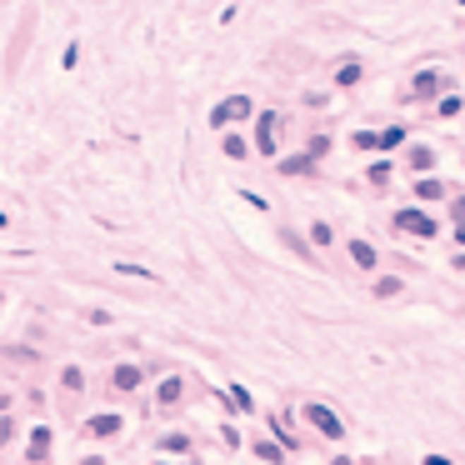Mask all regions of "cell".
<instances>
[{"label":"cell","mask_w":465,"mask_h":465,"mask_svg":"<svg viewBox=\"0 0 465 465\" xmlns=\"http://www.w3.org/2000/svg\"><path fill=\"white\" fill-rule=\"evenodd\" d=\"M351 260L366 265V270H375V246L370 241H351Z\"/></svg>","instance_id":"cell-7"},{"label":"cell","mask_w":465,"mask_h":465,"mask_svg":"<svg viewBox=\"0 0 465 465\" xmlns=\"http://www.w3.org/2000/svg\"><path fill=\"white\" fill-rule=\"evenodd\" d=\"M411 165H416V170H430V165H435V155L421 145V150H411Z\"/></svg>","instance_id":"cell-19"},{"label":"cell","mask_w":465,"mask_h":465,"mask_svg":"<svg viewBox=\"0 0 465 465\" xmlns=\"http://www.w3.org/2000/svg\"><path fill=\"white\" fill-rule=\"evenodd\" d=\"M310 241H315V246H330V241H335V230H330L325 220H315V225H310Z\"/></svg>","instance_id":"cell-15"},{"label":"cell","mask_w":465,"mask_h":465,"mask_svg":"<svg viewBox=\"0 0 465 465\" xmlns=\"http://www.w3.org/2000/svg\"><path fill=\"white\" fill-rule=\"evenodd\" d=\"M11 435H16V421H11V416H0V445H6Z\"/></svg>","instance_id":"cell-24"},{"label":"cell","mask_w":465,"mask_h":465,"mask_svg":"<svg viewBox=\"0 0 465 465\" xmlns=\"http://www.w3.org/2000/svg\"><path fill=\"white\" fill-rule=\"evenodd\" d=\"M416 191H421V195H425V200H435V195H440V191H445V186H440V181H421V186H416Z\"/></svg>","instance_id":"cell-21"},{"label":"cell","mask_w":465,"mask_h":465,"mask_svg":"<svg viewBox=\"0 0 465 465\" xmlns=\"http://www.w3.org/2000/svg\"><path fill=\"white\" fill-rule=\"evenodd\" d=\"M366 181H375V186H385V181H390V165H370V176H366Z\"/></svg>","instance_id":"cell-22"},{"label":"cell","mask_w":465,"mask_h":465,"mask_svg":"<svg viewBox=\"0 0 465 465\" xmlns=\"http://www.w3.org/2000/svg\"><path fill=\"white\" fill-rule=\"evenodd\" d=\"M176 400H181V380H165L160 385V405H176Z\"/></svg>","instance_id":"cell-16"},{"label":"cell","mask_w":465,"mask_h":465,"mask_svg":"<svg viewBox=\"0 0 465 465\" xmlns=\"http://www.w3.org/2000/svg\"><path fill=\"white\" fill-rule=\"evenodd\" d=\"M400 290H405V285H400L395 275H380V280H375V296H380V301H390V296H400Z\"/></svg>","instance_id":"cell-12"},{"label":"cell","mask_w":465,"mask_h":465,"mask_svg":"<svg viewBox=\"0 0 465 465\" xmlns=\"http://www.w3.org/2000/svg\"><path fill=\"white\" fill-rule=\"evenodd\" d=\"M425 465H455V460H445V455H425Z\"/></svg>","instance_id":"cell-25"},{"label":"cell","mask_w":465,"mask_h":465,"mask_svg":"<svg viewBox=\"0 0 465 465\" xmlns=\"http://www.w3.org/2000/svg\"><path fill=\"white\" fill-rule=\"evenodd\" d=\"M395 230H405V236H435L440 225H435L425 210H416V205H411V210H400V215H395Z\"/></svg>","instance_id":"cell-3"},{"label":"cell","mask_w":465,"mask_h":465,"mask_svg":"<svg viewBox=\"0 0 465 465\" xmlns=\"http://www.w3.org/2000/svg\"><path fill=\"white\" fill-rule=\"evenodd\" d=\"M280 170H285V176H310L315 160H310V155H296V160H280Z\"/></svg>","instance_id":"cell-9"},{"label":"cell","mask_w":465,"mask_h":465,"mask_svg":"<svg viewBox=\"0 0 465 465\" xmlns=\"http://www.w3.org/2000/svg\"><path fill=\"white\" fill-rule=\"evenodd\" d=\"M225 155H230V160H246V155H250V145H246L241 135H225Z\"/></svg>","instance_id":"cell-13"},{"label":"cell","mask_w":465,"mask_h":465,"mask_svg":"<svg viewBox=\"0 0 465 465\" xmlns=\"http://www.w3.org/2000/svg\"><path fill=\"white\" fill-rule=\"evenodd\" d=\"M121 430V416H95L90 421V435H115Z\"/></svg>","instance_id":"cell-11"},{"label":"cell","mask_w":465,"mask_h":465,"mask_svg":"<svg viewBox=\"0 0 465 465\" xmlns=\"http://www.w3.org/2000/svg\"><path fill=\"white\" fill-rule=\"evenodd\" d=\"M400 140H405V131H400V126H390V131H380V135H370V131H361V135H356V145H366V150H395Z\"/></svg>","instance_id":"cell-4"},{"label":"cell","mask_w":465,"mask_h":465,"mask_svg":"<svg viewBox=\"0 0 465 465\" xmlns=\"http://www.w3.org/2000/svg\"><path fill=\"white\" fill-rule=\"evenodd\" d=\"M440 80H435V71H425V76H416V95H430Z\"/></svg>","instance_id":"cell-18"},{"label":"cell","mask_w":465,"mask_h":465,"mask_svg":"<svg viewBox=\"0 0 465 465\" xmlns=\"http://www.w3.org/2000/svg\"><path fill=\"white\" fill-rule=\"evenodd\" d=\"M335 465H351V460H335Z\"/></svg>","instance_id":"cell-27"},{"label":"cell","mask_w":465,"mask_h":465,"mask_svg":"<svg viewBox=\"0 0 465 465\" xmlns=\"http://www.w3.org/2000/svg\"><path fill=\"white\" fill-rule=\"evenodd\" d=\"M306 421H310L320 435H330V440H340V435H345V425H340V416L330 411V405H306Z\"/></svg>","instance_id":"cell-2"},{"label":"cell","mask_w":465,"mask_h":465,"mask_svg":"<svg viewBox=\"0 0 465 465\" xmlns=\"http://www.w3.org/2000/svg\"><path fill=\"white\" fill-rule=\"evenodd\" d=\"M160 445H165V450H170V455H186V450H191V440H186V435H165V440H160Z\"/></svg>","instance_id":"cell-17"},{"label":"cell","mask_w":465,"mask_h":465,"mask_svg":"<svg viewBox=\"0 0 465 465\" xmlns=\"http://www.w3.org/2000/svg\"><path fill=\"white\" fill-rule=\"evenodd\" d=\"M335 80H340V85H356V80H361V66H356V61H351V66H340Z\"/></svg>","instance_id":"cell-20"},{"label":"cell","mask_w":465,"mask_h":465,"mask_svg":"<svg viewBox=\"0 0 465 465\" xmlns=\"http://www.w3.org/2000/svg\"><path fill=\"white\" fill-rule=\"evenodd\" d=\"M440 115H460V95H445L440 100Z\"/></svg>","instance_id":"cell-23"},{"label":"cell","mask_w":465,"mask_h":465,"mask_svg":"<svg viewBox=\"0 0 465 465\" xmlns=\"http://www.w3.org/2000/svg\"><path fill=\"white\" fill-rule=\"evenodd\" d=\"M255 460H270V465H280V460H285V450H280L275 440H255Z\"/></svg>","instance_id":"cell-10"},{"label":"cell","mask_w":465,"mask_h":465,"mask_svg":"<svg viewBox=\"0 0 465 465\" xmlns=\"http://www.w3.org/2000/svg\"><path fill=\"white\" fill-rule=\"evenodd\" d=\"M6 405H11V400H6V395H0V416H6Z\"/></svg>","instance_id":"cell-26"},{"label":"cell","mask_w":465,"mask_h":465,"mask_svg":"<svg viewBox=\"0 0 465 465\" xmlns=\"http://www.w3.org/2000/svg\"><path fill=\"white\" fill-rule=\"evenodd\" d=\"M61 385H66V390H80V385H85L80 366H66V370H61Z\"/></svg>","instance_id":"cell-14"},{"label":"cell","mask_w":465,"mask_h":465,"mask_svg":"<svg viewBox=\"0 0 465 465\" xmlns=\"http://www.w3.org/2000/svg\"><path fill=\"white\" fill-rule=\"evenodd\" d=\"M140 385V366H115V390H135Z\"/></svg>","instance_id":"cell-8"},{"label":"cell","mask_w":465,"mask_h":465,"mask_svg":"<svg viewBox=\"0 0 465 465\" xmlns=\"http://www.w3.org/2000/svg\"><path fill=\"white\" fill-rule=\"evenodd\" d=\"M250 110H255V105H250L246 95H230L225 105H215V110H210V126L220 131V126H230V121H246V115H250Z\"/></svg>","instance_id":"cell-1"},{"label":"cell","mask_w":465,"mask_h":465,"mask_svg":"<svg viewBox=\"0 0 465 465\" xmlns=\"http://www.w3.org/2000/svg\"><path fill=\"white\" fill-rule=\"evenodd\" d=\"M255 150L275 155V110H260V126H255Z\"/></svg>","instance_id":"cell-5"},{"label":"cell","mask_w":465,"mask_h":465,"mask_svg":"<svg viewBox=\"0 0 465 465\" xmlns=\"http://www.w3.org/2000/svg\"><path fill=\"white\" fill-rule=\"evenodd\" d=\"M30 460H35V465L50 460V425H35V430H30Z\"/></svg>","instance_id":"cell-6"}]
</instances>
